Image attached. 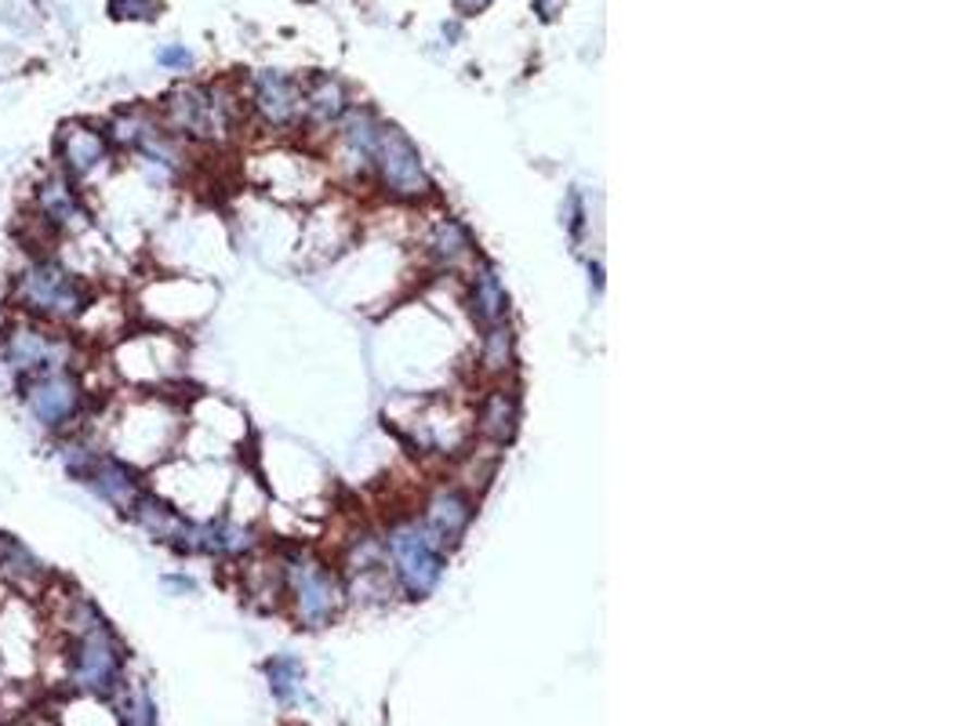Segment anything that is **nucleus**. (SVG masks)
Wrapping results in <instances>:
<instances>
[{"mask_svg": "<svg viewBox=\"0 0 970 726\" xmlns=\"http://www.w3.org/2000/svg\"><path fill=\"white\" fill-rule=\"evenodd\" d=\"M346 95H343V84L332 80V77H313L309 80V91L302 95L306 110L316 116V121H338L346 110Z\"/></svg>", "mask_w": 970, "mask_h": 726, "instance_id": "17", "label": "nucleus"}, {"mask_svg": "<svg viewBox=\"0 0 970 726\" xmlns=\"http://www.w3.org/2000/svg\"><path fill=\"white\" fill-rule=\"evenodd\" d=\"M66 628V683L80 693L95 698H110L124 683V647L116 639L113 625L95 606L88 596L73 592L62 614Z\"/></svg>", "mask_w": 970, "mask_h": 726, "instance_id": "2", "label": "nucleus"}, {"mask_svg": "<svg viewBox=\"0 0 970 726\" xmlns=\"http://www.w3.org/2000/svg\"><path fill=\"white\" fill-rule=\"evenodd\" d=\"M29 222L45 229L48 240L77 237V233L91 226L88 197H84L77 182L62 175L59 167H51L29 189Z\"/></svg>", "mask_w": 970, "mask_h": 726, "instance_id": "5", "label": "nucleus"}, {"mask_svg": "<svg viewBox=\"0 0 970 726\" xmlns=\"http://www.w3.org/2000/svg\"><path fill=\"white\" fill-rule=\"evenodd\" d=\"M15 400L26 422L51 440L84 429L91 418V389L80 367H51L15 381Z\"/></svg>", "mask_w": 970, "mask_h": 726, "instance_id": "3", "label": "nucleus"}, {"mask_svg": "<svg viewBox=\"0 0 970 726\" xmlns=\"http://www.w3.org/2000/svg\"><path fill=\"white\" fill-rule=\"evenodd\" d=\"M484 429L495 436V440H509L517 429V403L506 392H495L484 403Z\"/></svg>", "mask_w": 970, "mask_h": 726, "instance_id": "18", "label": "nucleus"}, {"mask_svg": "<svg viewBox=\"0 0 970 726\" xmlns=\"http://www.w3.org/2000/svg\"><path fill=\"white\" fill-rule=\"evenodd\" d=\"M8 302L18 316L73 330L95 305V291L88 276L73 270L70 262H62L59 254L34 251L8 276Z\"/></svg>", "mask_w": 970, "mask_h": 726, "instance_id": "1", "label": "nucleus"}, {"mask_svg": "<svg viewBox=\"0 0 970 726\" xmlns=\"http://www.w3.org/2000/svg\"><path fill=\"white\" fill-rule=\"evenodd\" d=\"M116 149L110 142V135L102 127H95L88 121H66L59 124L55 132V167L66 178L77 182L80 189H88L95 178L105 175L113 167Z\"/></svg>", "mask_w": 970, "mask_h": 726, "instance_id": "7", "label": "nucleus"}, {"mask_svg": "<svg viewBox=\"0 0 970 726\" xmlns=\"http://www.w3.org/2000/svg\"><path fill=\"white\" fill-rule=\"evenodd\" d=\"M433 248H436V254H440V259L458 262L462 254H469V248H473V243H469V233L458 226V222L447 218V222H440V229H436Z\"/></svg>", "mask_w": 970, "mask_h": 726, "instance_id": "19", "label": "nucleus"}, {"mask_svg": "<svg viewBox=\"0 0 970 726\" xmlns=\"http://www.w3.org/2000/svg\"><path fill=\"white\" fill-rule=\"evenodd\" d=\"M469 520H473V505H469V498H462L458 490H444V495L430 505V520H425V527L433 530L436 541L447 544L469 527Z\"/></svg>", "mask_w": 970, "mask_h": 726, "instance_id": "14", "label": "nucleus"}, {"mask_svg": "<svg viewBox=\"0 0 970 726\" xmlns=\"http://www.w3.org/2000/svg\"><path fill=\"white\" fill-rule=\"evenodd\" d=\"M80 484L88 487L102 505L124 512V516L132 512L135 501L146 495V484H142V476H138V468L132 462H124V458H116L113 451H102L95 458V465L84 473Z\"/></svg>", "mask_w": 970, "mask_h": 726, "instance_id": "10", "label": "nucleus"}, {"mask_svg": "<svg viewBox=\"0 0 970 726\" xmlns=\"http://www.w3.org/2000/svg\"><path fill=\"white\" fill-rule=\"evenodd\" d=\"M116 719H121V726H157L153 698L142 683H121L116 687Z\"/></svg>", "mask_w": 970, "mask_h": 726, "instance_id": "16", "label": "nucleus"}, {"mask_svg": "<svg viewBox=\"0 0 970 726\" xmlns=\"http://www.w3.org/2000/svg\"><path fill=\"white\" fill-rule=\"evenodd\" d=\"M84 346L70 327H51L29 316H12L0 327V375L23 381L51 367H80Z\"/></svg>", "mask_w": 970, "mask_h": 726, "instance_id": "4", "label": "nucleus"}, {"mask_svg": "<svg viewBox=\"0 0 970 726\" xmlns=\"http://www.w3.org/2000/svg\"><path fill=\"white\" fill-rule=\"evenodd\" d=\"M473 313L487 330L502 327V320H506V287L492 265H484L473 280Z\"/></svg>", "mask_w": 970, "mask_h": 726, "instance_id": "15", "label": "nucleus"}, {"mask_svg": "<svg viewBox=\"0 0 970 726\" xmlns=\"http://www.w3.org/2000/svg\"><path fill=\"white\" fill-rule=\"evenodd\" d=\"M254 110L262 113L265 124L287 127L298 121V113L306 110V102L291 77H284V73H276V70H262L259 77H254Z\"/></svg>", "mask_w": 970, "mask_h": 726, "instance_id": "13", "label": "nucleus"}, {"mask_svg": "<svg viewBox=\"0 0 970 726\" xmlns=\"http://www.w3.org/2000/svg\"><path fill=\"white\" fill-rule=\"evenodd\" d=\"M160 12V0H110V18H121V23H146Z\"/></svg>", "mask_w": 970, "mask_h": 726, "instance_id": "20", "label": "nucleus"}, {"mask_svg": "<svg viewBox=\"0 0 970 726\" xmlns=\"http://www.w3.org/2000/svg\"><path fill=\"white\" fill-rule=\"evenodd\" d=\"M375 160L382 167L386 186L397 197H422L425 189H430L425 171H422V160H419V149H414L411 138L403 132H397V127H382V132H378Z\"/></svg>", "mask_w": 970, "mask_h": 726, "instance_id": "9", "label": "nucleus"}, {"mask_svg": "<svg viewBox=\"0 0 970 726\" xmlns=\"http://www.w3.org/2000/svg\"><path fill=\"white\" fill-rule=\"evenodd\" d=\"M237 121V105L229 99H222L219 91L211 88H197V84H186V88H175L164 102V127L172 135H186L197 138V142H215L222 138Z\"/></svg>", "mask_w": 970, "mask_h": 726, "instance_id": "6", "label": "nucleus"}, {"mask_svg": "<svg viewBox=\"0 0 970 726\" xmlns=\"http://www.w3.org/2000/svg\"><path fill=\"white\" fill-rule=\"evenodd\" d=\"M0 581L29 596V592H45L55 578H51L48 563L23 538L0 530Z\"/></svg>", "mask_w": 970, "mask_h": 726, "instance_id": "12", "label": "nucleus"}, {"mask_svg": "<svg viewBox=\"0 0 970 726\" xmlns=\"http://www.w3.org/2000/svg\"><path fill=\"white\" fill-rule=\"evenodd\" d=\"M157 62L164 70H175V73H186L189 66H194V51H186L183 45H164L157 51Z\"/></svg>", "mask_w": 970, "mask_h": 726, "instance_id": "22", "label": "nucleus"}, {"mask_svg": "<svg viewBox=\"0 0 970 726\" xmlns=\"http://www.w3.org/2000/svg\"><path fill=\"white\" fill-rule=\"evenodd\" d=\"M287 581H291V592H295V603H298V614H302V622L324 625L327 617L335 614V606H338V581L324 567H320V563H313V560H295L291 567H287Z\"/></svg>", "mask_w": 970, "mask_h": 726, "instance_id": "11", "label": "nucleus"}, {"mask_svg": "<svg viewBox=\"0 0 970 726\" xmlns=\"http://www.w3.org/2000/svg\"><path fill=\"white\" fill-rule=\"evenodd\" d=\"M389 552L393 563H397V574L403 581V589L411 596H425L440 581L444 571V552L440 541L433 538L430 527H419V523H403L389 534Z\"/></svg>", "mask_w": 970, "mask_h": 726, "instance_id": "8", "label": "nucleus"}, {"mask_svg": "<svg viewBox=\"0 0 970 726\" xmlns=\"http://www.w3.org/2000/svg\"><path fill=\"white\" fill-rule=\"evenodd\" d=\"M487 367H506V360H509V330H502V327H492V335H487Z\"/></svg>", "mask_w": 970, "mask_h": 726, "instance_id": "21", "label": "nucleus"}]
</instances>
